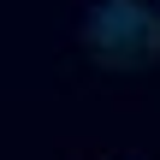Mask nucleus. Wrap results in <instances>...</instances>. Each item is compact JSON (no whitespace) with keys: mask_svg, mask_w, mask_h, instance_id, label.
Here are the masks:
<instances>
[{"mask_svg":"<svg viewBox=\"0 0 160 160\" xmlns=\"http://www.w3.org/2000/svg\"><path fill=\"white\" fill-rule=\"evenodd\" d=\"M83 42L101 65H148V59H160V18L137 0H107L89 12Z\"/></svg>","mask_w":160,"mask_h":160,"instance_id":"f257e3e1","label":"nucleus"}]
</instances>
